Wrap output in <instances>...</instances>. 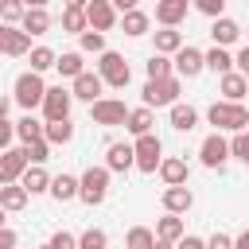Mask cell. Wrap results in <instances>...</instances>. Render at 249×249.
Listing matches in <instances>:
<instances>
[{"label":"cell","mask_w":249,"mask_h":249,"mask_svg":"<svg viewBox=\"0 0 249 249\" xmlns=\"http://www.w3.org/2000/svg\"><path fill=\"white\" fill-rule=\"evenodd\" d=\"M206 121L214 124V132H245L249 128V109L241 101H214L206 109Z\"/></svg>","instance_id":"obj_1"},{"label":"cell","mask_w":249,"mask_h":249,"mask_svg":"<svg viewBox=\"0 0 249 249\" xmlns=\"http://www.w3.org/2000/svg\"><path fill=\"white\" fill-rule=\"evenodd\" d=\"M93 74L101 78V86H113V89H124V86L132 82V70H128V62H124V54H117V51H101Z\"/></svg>","instance_id":"obj_2"},{"label":"cell","mask_w":249,"mask_h":249,"mask_svg":"<svg viewBox=\"0 0 249 249\" xmlns=\"http://www.w3.org/2000/svg\"><path fill=\"white\" fill-rule=\"evenodd\" d=\"M160 160H163V140H160L156 132H144V136L132 140V167H136V171L156 175Z\"/></svg>","instance_id":"obj_3"},{"label":"cell","mask_w":249,"mask_h":249,"mask_svg":"<svg viewBox=\"0 0 249 249\" xmlns=\"http://www.w3.org/2000/svg\"><path fill=\"white\" fill-rule=\"evenodd\" d=\"M78 198L86 206H101L109 198V171L105 167H86L78 175Z\"/></svg>","instance_id":"obj_4"},{"label":"cell","mask_w":249,"mask_h":249,"mask_svg":"<svg viewBox=\"0 0 249 249\" xmlns=\"http://www.w3.org/2000/svg\"><path fill=\"white\" fill-rule=\"evenodd\" d=\"M43 93H47V82H43V74H31V70H23L19 78H16V86H12V101L19 105V109H39V101H43Z\"/></svg>","instance_id":"obj_5"},{"label":"cell","mask_w":249,"mask_h":249,"mask_svg":"<svg viewBox=\"0 0 249 249\" xmlns=\"http://www.w3.org/2000/svg\"><path fill=\"white\" fill-rule=\"evenodd\" d=\"M179 89L183 82L171 74V78H156V82H144L140 97H144V109H160V105H175L179 101Z\"/></svg>","instance_id":"obj_6"},{"label":"cell","mask_w":249,"mask_h":249,"mask_svg":"<svg viewBox=\"0 0 249 249\" xmlns=\"http://www.w3.org/2000/svg\"><path fill=\"white\" fill-rule=\"evenodd\" d=\"M89 117H93V124L117 128V124H124V117H128V105H124L121 97H97V101H89Z\"/></svg>","instance_id":"obj_7"},{"label":"cell","mask_w":249,"mask_h":249,"mask_svg":"<svg viewBox=\"0 0 249 249\" xmlns=\"http://www.w3.org/2000/svg\"><path fill=\"white\" fill-rule=\"evenodd\" d=\"M70 105H74V97H70V89H62V86H47V93H43V101H39L43 121H66V117H70Z\"/></svg>","instance_id":"obj_8"},{"label":"cell","mask_w":249,"mask_h":249,"mask_svg":"<svg viewBox=\"0 0 249 249\" xmlns=\"http://www.w3.org/2000/svg\"><path fill=\"white\" fill-rule=\"evenodd\" d=\"M171 74L183 82V78H198L202 74V51L198 47H191V43H183L175 54H171Z\"/></svg>","instance_id":"obj_9"},{"label":"cell","mask_w":249,"mask_h":249,"mask_svg":"<svg viewBox=\"0 0 249 249\" xmlns=\"http://www.w3.org/2000/svg\"><path fill=\"white\" fill-rule=\"evenodd\" d=\"M198 160H202V167L222 171L226 160H230V144H226V136H222V132H210V136L198 144Z\"/></svg>","instance_id":"obj_10"},{"label":"cell","mask_w":249,"mask_h":249,"mask_svg":"<svg viewBox=\"0 0 249 249\" xmlns=\"http://www.w3.org/2000/svg\"><path fill=\"white\" fill-rule=\"evenodd\" d=\"M82 16H86V27H89V31H101V35L117 23V12H113L109 0H89V4L82 8Z\"/></svg>","instance_id":"obj_11"},{"label":"cell","mask_w":249,"mask_h":249,"mask_svg":"<svg viewBox=\"0 0 249 249\" xmlns=\"http://www.w3.org/2000/svg\"><path fill=\"white\" fill-rule=\"evenodd\" d=\"M156 171H160V179H163V187H187V175H191V167H187V160H179V156H163Z\"/></svg>","instance_id":"obj_12"},{"label":"cell","mask_w":249,"mask_h":249,"mask_svg":"<svg viewBox=\"0 0 249 249\" xmlns=\"http://www.w3.org/2000/svg\"><path fill=\"white\" fill-rule=\"evenodd\" d=\"M23 167H27L23 148H4V152H0V187H4V183H16V179L23 175Z\"/></svg>","instance_id":"obj_13"},{"label":"cell","mask_w":249,"mask_h":249,"mask_svg":"<svg viewBox=\"0 0 249 249\" xmlns=\"http://www.w3.org/2000/svg\"><path fill=\"white\" fill-rule=\"evenodd\" d=\"M191 0H156V23L160 27H179L187 19Z\"/></svg>","instance_id":"obj_14"},{"label":"cell","mask_w":249,"mask_h":249,"mask_svg":"<svg viewBox=\"0 0 249 249\" xmlns=\"http://www.w3.org/2000/svg\"><path fill=\"white\" fill-rule=\"evenodd\" d=\"M210 39H214V47H233V43H241V23L230 16H218L210 23Z\"/></svg>","instance_id":"obj_15"},{"label":"cell","mask_w":249,"mask_h":249,"mask_svg":"<svg viewBox=\"0 0 249 249\" xmlns=\"http://www.w3.org/2000/svg\"><path fill=\"white\" fill-rule=\"evenodd\" d=\"M101 89H105V86H101V78H97L93 70H82V74L70 82V97H78V101H97Z\"/></svg>","instance_id":"obj_16"},{"label":"cell","mask_w":249,"mask_h":249,"mask_svg":"<svg viewBox=\"0 0 249 249\" xmlns=\"http://www.w3.org/2000/svg\"><path fill=\"white\" fill-rule=\"evenodd\" d=\"M16 183H19L27 195H47V187H51V171H47L43 163H27L23 175H19Z\"/></svg>","instance_id":"obj_17"},{"label":"cell","mask_w":249,"mask_h":249,"mask_svg":"<svg viewBox=\"0 0 249 249\" xmlns=\"http://www.w3.org/2000/svg\"><path fill=\"white\" fill-rule=\"evenodd\" d=\"M19 31H23L27 39H31V35H47V31H51V12H47V8H23Z\"/></svg>","instance_id":"obj_18"},{"label":"cell","mask_w":249,"mask_h":249,"mask_svg":"<svg viewBox=\"0 0 249 249\" xmlns=\"http://www.w3.org/2000/svg\"><path fill=\"white\" fill-rule=\"evenodd\" d=\"M218 93H222V101H245V93H249V78L237 74V70H230V74L218 78Z\"/></svg>","instance_id":"obj_19"},{"label":"cell","mask_w":249,"mask_h":249,"mask_svg":"<svg viewBox=\"0 0 249 249\" xmlns=\"http://www.w3.org/2000/svg\"><path fill=\"white\" fill-rule=\"evenodd\" d=\"M128 167H132V144L128 140H113L105 148V171L113 175V171H128Z\"/></svg>","instance_id":"obj_20"},{"label":"cell","mask_w":249,"mask_h":249,"mask_svg":"<svg viewBox=\"0 0 249 249\" xmlns=\"http://www.w3.org/2000/svg\"><path fill=\"white\" fill-rule=\"evenodd\" d=\"M47 195H51L54 202H74V198H78V175H70V171H62V175H51V187H47Z\"/></svg>","instance_id":"obj_21"},{"label":"cell","mask_w":249,"mask_h":249,"mask_svg":"<svg viewBox=\"0 0 249 249\" xmlns=\"http://www.w3.org/2000/svg\"><path fill=\"white\" fill-rule=\"evenodd\" d=\"M163 210L167 214H187L191 206H195V195H191V187H163Z\"/></svg>","instance_id":"obj_22"},{"label":"cell","mask_w":249,"mask_h":249,"mask_svg":"<svg viewBox=\"0 0 249 249\" xmlns=\"http://www.w3.org/2000/svg\"><path fill=\"white\" fill-rule=\"evenodd\" d=\"M171 113V128L175 132H191V128H198V109L195 105H183V101H175V105H167Z\"/></svg>","instance_id":"obj_23"},{"label":"cell","mask_w":249,"mask_h":249,"mask_svg":"<svg viewBox=\"0 0 249 249\" xmlns=\"http://www.w3.org/2000/svg\"><path fill=\"white\" fill-rule=\"evenodd\" d=\"M121 27H124V35H128V39H140V35H148V27H152V16H148V12H140V8H132V12H121Z\"/></svg>","instance_id":"obj_24"},{"label":"cell","mask_w":249,"mask_h":249,"mask_svg":"<svg viewBox=\"0 0 249 249\" xmlns=\"http://www.w3.org/2000/svg\"><path fill=\"white\" fill-rule=\"evenodd\" d=\"M152 43H156V51L152 54H175L179 47H183V31H175V27H160V31H152Z\"/></svg>","instance_id":"obj_25"},{"label":"cell","mask_w":249,"mask_h":249,"mask_svg":"<svg viewBox=\"0 0 249 249\" xmlns=\"http://www.w3.org/2000/svg\"><path fill=\"white\" fill-rule=\"evenodd\" d=\"M202 70H214V74L222 78V74L233 70V54H230L226 47H210V51H202Z\"/></svg>","instance_id":"obj_26"},{"label":"cell","mask_w":249,"mask_h":249,"mask_svg":"<svg viewBox=\"0 0 249 249\" xmlns=\"http://www.w3.org/2000/svg\"><path fill=\"white\" fill-rule=\"evenodd\" d=\"M27 198H31V195H27L19 183H4V187H0V210H4V214L23 210V206H27Z\"/></svg>","instance_id":"obj_27"},{"label":"cell","mask_w":249,"mask_h":249,"mask_svg":"<svg viewBox=\"0 0 249 249\" xmlns=\"http://www.w3.org/2000/svg\"><path fill=\"white\" fill-rule=\"evenodd\" d=\"M43 140L47 144H70L74 140V121H43Z\"/></svg>","instance_id":"obj_28"},{"label":"cell","mask_w":249,"mask_h":249,"mask_svg":"<svg viewBox=\"0 0 249 249\" xmlns=\"http://www.w3.org/2000/svg\"><path fill=\"white\" fill-rule=\"evenodd\" d=\"M152 233H156L160 241H171V245H175V241L187 233V226H183V218H179V214H163V218L156 222V230H152Z\"/></svg>","instance_id":"obj_29"},{"label":"cell","mask_w":249,"mask_h":249,"mask_svg":"<svg viewBox=\"0 0 249 249\" xmlns=\"http://www.w3.org/2000/svg\"><path fill=\"white\" fill-rule=\"evenodd\" d=\"M54 70L62 74V78H78L82 70H86V58H82V51H66V54H54Z\"/></svg>","instance_id":"obj_30"},{"label":"cell","mask_w":249,"mask_h":249,"mask_svg":"<svg viewBox=\"0 0 249 249\" xmlns=\"http://www.w3.org/2000/svg\"><path fill=\"white\" fill-rule=\"evenodd\" d=\"M152 124H156V113L152 109H128V117H124V128L132 132V136H144V132H152Z\"/></svg>","instance_id":"obj_31"},{"label":"cell","mask_w":249,"mask_h":249,"mask_svg":"<svg viewBox=\"0 0 249 249\" xmlns=\"http://www.w3.org/2000/svg\"><path fill=\"white\" fill-rule=\"evenodd\" d=\"M16 140H23V144H31V140H43V121L39 117H19L16 121Z\"/></svg>","instance_id":"obj_32"},{"label":"cell","mask_w":249,"mask_h":249,"mask_svg":"<svg viewBox=\"0 0 249 249\" xmlns=\"http://www.w3.org/2000/svg\"><path fill=\"white\" fill-rule=\"evenodd\" d=\"M27 51H31V39H27L19 27H8V43H4V54H8V58H23Z\"/></svg>","instance_id":"obj_33"},{"label":"cell","mask_w":249,"mask_h":249,"mask_svg":"<svg viewBox=\"0 0 249 249\" xmlns=\"http://www.w3.org/2000/svg\"><path fill=\"white\" fill-rule=\"evenodd\" d=\"M152 241H156V233L148 226H132L124 233V249H152Z\"/></svg>","instance_id":"obj_34"},{"label":"cell","mask_w":249,"mask_h":249,"mask_svg":"<svg viewBox=\"0 0 249 249\" xmlns=\"http://www.w3.org/2000/svg\"><path fill=\"white\" fill-rule=\"evenodd\" d=\"M27 58H31V74H43V70L54 66V51H51V47H31Z\"/></svg>","instance_id":"obj_35"},{"label":"cell","mask_w":249,"mask_h":249,"mask_svg":"<svg viewBox=\"0 0 249 249\" xmlns=\"http://www.w3.org/2000/svg\"><path fill=\"white\" fill-rule=\"evenodd\" d=\"M62 31H66V35H82V31H86L82 8H62Z\"/></svg>","instance_id":"obj_36"},{"label":"cell","mask_w":249,"mask_h":249,"mask_svg":"<svg viewBox=\"0 0 249 249\" xmlns=\"http://www.w3.org/2000/svg\"><path fill=\"white\" fill-rule=\"evenodd\" d=\"M78 47H82V54H101V51H105V35L86 27V31L78 35Z\"/></svg>","instance_id":"obj_37"},{"label":"cell","mask_w":249,"mask_h":249,"mask_svg":"<svg viewBox=\"0 0 249 249\" xmlns=\"http://www.w3.org/2000/svg\"><path fill=\"white\" fill-rule=\"evenodd\" d=\"M144 70H148V82H156V78H171V58H167V54H152V58L144 62Z\"/></svg>","instance_id":"obj_38"},{"label":"cell","mask_w":249,"mask_h":249,"mask_svg":"<svg viewBox=\"0 0 249 249\" xmlns=\"http://www.w3.org/2000/svg\"><path fill=\"white\" fill-rule=\"evenodd\" d=\"M226 144H230V160L249 163V132H233V140H226Z\"/></svg>","instance_id":"obj_39"},{"label":"cell","mask_w":249,"mask_h":249,"mask_svg":"<svg viewBox=\"0 0 249 249\" xmlns=\"http://www.w3.org/2000/svg\"><path fill=\"white\" fill-rule=\"evenodd\" d=\"M23 156H27V163H47L51 160V144L47 140H31V144H23Z\"/></svg>","instance_id":"obj_40"},{"label":"cell","mask_w":249,"mask_h":249,"mask_svg":"<svg viewBox=\"0 0 249 249\" xmlns=\"http://www.w3.org/2000/svg\"><path fill=\"white\" fill-rule=\"evenodd\" d=\"M109 245V237H105V230H86V233H78V249H105Z\"/></svg>","instance_id":"obj_41"},{"label":"cell","mask_w":249,"mask_h":249,"mask_svg":"<svg viewBox=\"0 0 249 249\" xmlns=\"http://www.w3.org/2000/svg\"><path fill=\"white\" fill-rule=\"evenodd\" d=\"M19 16H23V0H0V23H19Z\"/></svg>","instance_id":"obj_42"},{"label":"cell","mask_w":249,"mask_h":249,"mask_svg":"<svg viewBox=\"0 0 249 249\" xmlns=\"http://www.w3.org/2000/svg\"><path fill=\"white\" fill-rule=\"evenodd\" d=\"M191 8H195V12H202V16H210V19L226 16V0H191Z\"/></svg>","instance_id":"obj_43"},{"label":"cell","mask_w":249,"mask_h":249,"mask_svg":"<svg viewBox=\"0 0 249 249\" xmlns=\"http://www.w3.org/2000/svg\"><path fill=\"white\" fill-rule=\"evenodd\" d=\"M47 245H51V249H78V237H74V233H66V230H58Z\"/></svg>","instance_id":"obj_44"},{"label":"cell","mask_w":249,"mask_h":249,"mask_svg":"<svg viewBox=\"0 0 249 249\" xmlns=\"http://www.w3.org/2000/svg\"><path fill=\"white\" fill-rule=\"evenodd\" d=\"M12 140H16V124H12L8 117H0V152L12 148Z\"/></svg>","instance_id":"obj_45"},{"label":"cell","mask_w":249,"mask_h":249,"mask_svg":"<svg viewBox=\"0 0 249 249\" xmlns=\"http://www.w3.org/2000/svg\"><path fill=\"white\" fill-rule=\"evenodd\" d=\"M206 249H233V237L230 233H214V237H202Z\"/></svg>","instance_id":"obj_46"},{"label":"cell","mask_w":249,"mask_h":249,"mask_svg":"<svg viewBox=\"0 0 249 249\" xmlns=\"http://www.w3.org/2000/svg\"><path fill=\"white\" fill-rule=\"evenodd\" d=\"M175 249H206V241H202V237H195V233H183V237L175 241Z\"/></svg>","instance_id":"obj_47"},{"label":"cell","mask_w":249,"mask_h":249,"mask_svg":"<svg viewBox=\"0 0 249 249\" xmlns=\"http://www.w3.org/2000/svg\"><path fill=\"white\" fill-rule=\"evenodd\" d=\"M233 70H237V74L249 70V47H237V54H233Z\"/></svg>","instance_id":"obj_48"},{"label":"cell","mask_w":249,"mask_h":249,"mask_svg":"<svg viewBox=\"0 0 249 249\" xmlns=\"http://www.w3.org/2000/svg\"><path fill=\"white\" fill-rule=\"evenodd\" d=\"M16 245H19L16 230H8V226H4V230H0V249H16Z\"/></svg>","instance_id":"obj_49"},{"label":"cell","mask_w":249,"mask_h":249,"mask_svg":"<svg viewBox=\"0 0 249 249\" xmlns=\"http://www.w3.org/2000/svg\"><path fill=\"white\" fill-rule=\"evenodd\" d=\"M109 4H113V12H132L140 0H109Z\"/></svg>","instance_id":"obj_50"},{"label":"cell","mask_w":249,"mask_h":249,"mask_svg":"<svg viewBox=\"0 0 249 249\" xmlns=\"http://www.w3.org/2000/svg\"><path fill=\"white\" fill-rule=\"evenodd\" d=\"M233 249H249V233H237L233 237Z\"/></svg>","instance_id":"obj_51"},{"label":"cell","mask_w":249,"mask_h":249,"mask_svg":"<svg viewBox=\"0 0 249 249\" xmlns=\"http://www.w3.org/2000/svg\"><path fill=\"white\" fill-rule=\"evenodd\" d=\"M8 105H12V97H8V93H0V117H8Z\"/></svg>","instance_id":"obj_52"},{"label":"cell","mask_w":249,"mask_h":249,"mask_svg":"<svg viewBox=\"0 0 249 249\" xmlns=\"http://www.w3.org/2000/svg\"><path fill=\"white\" fill-rule=\"evenodd\" d=\"M89 0H62V8H86Z\"/></svg>","instance_id":"obj_53"},{"label":"cell","mask_w":249,"mask_h":249,"mask_svg":"<svg viewBox=\"0 0 249 249\" xmlns=\"http://www.w3.org/2000/svg\"><path fill=\"white\" fill-rule=\"evenodd\" d=\"M4 43H8V23H0V54H4Z\"/></svg>","instance_id":"obj_54"},{"label":"cell","mask_w":249,"mask_h":249,"mask_svg":"<svg viewBox=\"0 0 249 249\" xmlns=\"http://www.w3.org/2000/svg\"><path fill=\"white\" fill-rule=\"evenodd\" d=\"M152 249H175V245H171V241H160V237H156V241H152Z\"/></svg>","instance_id":"obj_55"},{"label":"cell","mask_w":249,"mask_h":249,"mask_svg":"<svg viewBox=\"0 0 249 249\" xmlns=\"http://www.w3.org/2000/svg\"><path fill=\"white\" fill-rule=\"evenodd\" d=\"M23 8H47V0H23Z\"/></svg>","instance_id":"obj_56"},{"label":"cell","mask_w":249,"mask_h":249,"mask_svg":"<svg viewBox=\"0 0 249 249\" xmlns=\"http://www.w3.org/2000/svg\"><path fill=\"white\" fill-rule=\"evenodd\" d=\"M4 226H8V214H4V210H0V230H4Z\"/></svg>","instance_id":"obj_57"},{"label":"cell","mask_w":249,"mask_h":249,"mask_svg":"<svg viewBox=\"0 0 249 249\" xmlns=\"http://www.w3.org/2000/svg\"><path fill=\"white\" fill-rule=\"evenodd\" d=\"M39 249H51V245H39Z\"/></svg>","instance_id":"obj_58"},{"label":"cell","mask_w":249,"mask_h":249,"mask_svg":"<svg viewBox=\"0 0 249 249\" xmlns=\"http://www.w3.org/2000/svg\"><path fill=\"white\" fill-rule=\"evenodd\" d=\"M16 249H19V245H16Z\"/></svg>","instance_id":"obj_59"}]
</instances>
